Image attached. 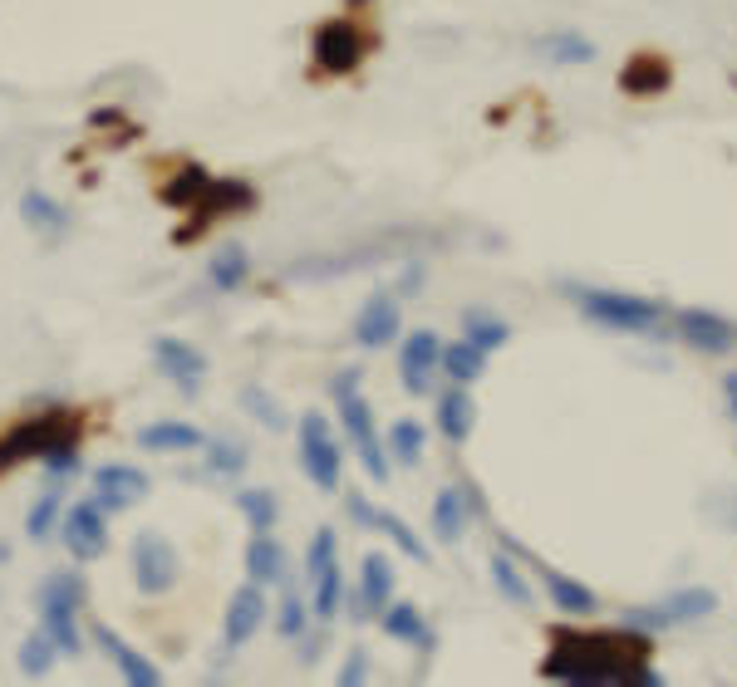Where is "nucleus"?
<instances>
[{
    "mask_svg": "<svg viewBox=\"0 0 737 687\" xmlns=\"http://www.w3.org/2000/svg\"><path fill=\"white\" fill-rule=\"evenodd\" d=\"M644 658H649V634H634L625 624H620L615 634L561 628L551 658L541 663V678L571 683V687H625V683L659 687L664 678Z\"/></svg>",
    "mask_w": 737,
    "mask_h": 687,
    "instance_id": "f257e3e1",
    "label": "nucleus"
},
{
    "mask_svg": "<svg viewBox=\"0 0 737 687\" xmlns=\"http://www.w3.org/2000/svg\"><path fill=\"white\" fill-rule=\"evenodd\" d=\"M79 442V412L74 408H44L35 418H20L0 432V476L16 472L20 462H40L50 447Z\"/></svg>",
    "mask_w": 737,
    "mask_h": 687,
    "instance_id": "f03ea898",
    "label": "nucleus"
},
{
    "mask_svg": "<svg viewBox=\"0 0 737 687\" xmlns=\"http://www.w3.org/2000/svg\"><path fill=\"white\" fill-rule=\"evenodd\" d=\"M335 403H339V422H345V432H349V442H355V457H359V466L369 472V481H389V447L379 442V428H373V408H369V398L359 393V373L355 369H345L335 378Z\"/></svg>",
    "mask_w": 737,
    "mask_h": 687,
    "instance_id": "7ed1b4c3",
    "label": "nucleus"
},
{
    "mask_svg": "<svg viewBox=\"0 0 737 687\" xmlns=\"http://www.w3.org/2000/svg\"><path fill=\"white\" fill-rule=\"evenodd\" d=\"M575 305H581L585 319L615 329V335H649V329L664 325L659 300H644V295H625V290H575Z\"/></svg>",
    "mask_w": 737,
    "mask_h": 687,
    "instance_id": "20e7f679",
    "label": "nucleus"
},
{
    "mask_svg": "<svg viewBox=\"0 0 737 687\" xmlns=\"http://www.w3.org/2000/svg\"><path fill=\"white\" fill-rule=\"evenodd\" d=\"M718 609V589H703V584H688V589H674L654 604H639V609H625L620 624L634 628V634H659V628H678V624H698Z\"/></svg>",
    "mask_w": 737,
    "mask_h": 687,
    "instance_id": "39448f33",
    "label": "nucleus"
},
{
    "mask_svg": "<svg viewBox=\"0 0 737 687\" xmlns=\"http://www.w3.org/2000/svg\"><path fill=\"white\" fill-rule=\"evenodd\" d=\"M295 442H300V472L320 491H339V466H345V457H339L330 418H325V412H305Z\"/></svg>",
    "mask_w": 737,
    "mask_h": 687,
    "instance_id": "423d86ee",
    "label": "nucleus"
},
{
    "mask_svg": "<svg viewBox=\"0 0 737 687\" xmlns=\"http://www.w3.org/2000/svg\"><path fill=\"white\" fill-rule=\"evenodd\" d=\"M133 580L143 594H167L183 580V560L163 531H139L133 535Z\"/></svg>",
    "mask_w": 737,
    "mask_h": 687,
    "instance_id": "0eeeda50",
    "label": "nucleus"
},
{
    "mask_svg": "<svg viewBox=\"0 0 737 687\" xmlns=\"http://www.w3.org/2000/svg\"><path fill=\"white\" fill-rule=\"evenodd\" d=\"M60 541H64V550H70L74 560H99L109 550V511L99 506L94 496L89 501H74L70 511L60 515Z\"/></svg>",
    "mask_w": 737,
    "mask_h": 687,
    "instance_id": "6e6552de",
    "label": "nucleus"
},
{
    "mask_svg": "<svg viewBox=\"0 0 737 687\" xmlns=\"http://www.w3.org/2000/svg\"><path fill=\"white\" fill-rule=\"evenodd\" d=\"M365 50H369V40L355 20H325L310 40V54L325 74H349V69H359L365 64Z\"/></svg>",
    "mask_w": 737,
    "mask_h": 687,
    "instance_id": "1a4fd4ad",
    "label": "nucleus"
},
{
    "mask_svg": "<svg viewBox=\"0 0 737 687\" xmlns=\"http://www.w3.org/2000/svg\"><path fill=\"white\" fill-rule=\"evenodd\" d=\"M252 206H256V187H252V182H242V177H212L207 192H202V202L192 206V226H183L177 240H197L212 222H217V216L252 212Z\"/></svg>",
    "mask_w": 737,
    "mask_h": 687,
    "instance_id": "9d476101",
    "label": "nucleus"
},
{
    "mask_svg": "<svg viewBox=\"0 0 737 687\" xmlns=\"http://www.w3.org/2000/svg\"><path fill=\"white\" fill-rule=\"evenodd\" d=\"M266 614H270V604H266V584H242V589L232 594V604H226V618H222V648L226 653H236V648H246L256 638V628L266 624Z\"/></svg>",
    "mask_w": 737,
    "mask_h": 687,
    "instance_id": "9b49d317",
    "label": "nucleus"
},
{
    "mask_svg": "<svg viewBox=\"0 0 737 687\" xmlns=\"http://www.w3.org/2000/svg\"><path fill=\"white\" fill-rule=\"evenodd\" d=\"M442 369V339L433 329H413L403 344H399V378L413 398L433 393V373Z\"/></svg>",
    "mask_w": 737,
    "mask_h": 687,
    "instance_id": "f8f14e48",
    "label": "nucleus"
},
{
    "mask_svg": "<svg viewBox=\"0 0 737 687\" xmlns=\"http://www.w3.org/2000/svg\"><path fill=\"white\" fill-rule=\"evenodd\" d=\"M345 599H349V609H355V618L365 624V618H379L383 609H389V599H393V565H389V555H365V565H359V589H345Z\"/></svg>",
    "mask_w": 737,
    "mask_h": 687,
    "instance_id": "ddd939ff",
    "label": "nucleus"
},
{
    "mask_svg": "<svg viewBox=\"0 0 737 687\" xmlns=\"http://www.w3.org/2000/svg\"><path fill=\"white\" fill-rule=\"evenodd\" d=\"M153 363L173 378L183 393H197L202 378H207V353L192 349L187 339H173V335H157L153 339Z\"/></svg>",
    "mask_w": 737,
    "mask_h": 687,
    "instance_id": "4468645a",
    "label": "nucleus"
},
{
    "mask_svg": "<svg viewBox=\"0 0 737 687\" xmlns=\"http://www.w3.org/2000/svg\"><path fill=\"white\" fill-rule=\"evenodd\" d=\"M143 496H147V476L139 472V466L109 462V466H99V472H94V501H99V506H104L109 515L139 506Z\"/></svg>",
    "mask_w": 737,
    "mask_h": 687,
    "instance_id": "2eb2a0df",
    "label": "nucleus"
},
{
    "mask_svg": "<svg viewBox=\"0 0 737 687\" xmlns=\"http://www.w3.org/2000/svg\"><path fill=\"white\" fill-rule=\"evenodd\" d=\"M399 325H403L399 300L379 290V295H369V300L359 305V315H355V344H365V349H383V344L399 339Z\"/></svg>",
    "mask_w": 737,
    "mask_h": 687,
    "instance_id": "dca6fc26",
    "label": "nucleus"
},
{
    "mask_svg": "<svg viewBox=\"0 0 737 687\" xmlns=\"http://www.w3.org/2000/svg\"><path fill=\"white\" fill-rule=\"evenodd\" d=\"M678 339L694 344L703 353H728L737 344L733 319L713 315V309H678Z\"/></svg>",
    "mask_w": 737,
    "mask_h": 687,
    "instance_id": "f3484780",
    "label": "nucleus"
},
{
    "mask_svg": "<svg viewBox=\"0 0 737 687\" xmlns=\"http://www.w3.org/2000/svg\"><path fill=\"white\" fill-rule=\"evenodd\" d=\"M472 511H478V496L472 491H458V486H442L433 496V531L442 545H458L462 531H468Z\"/></svg>",
    "mask_w": 737,
    "mask_h": 687,
    "instance_id": "a211bd4d",
    "label": "nucleus"
},
{
    "mask_svg": "<svg viewBox=\"0 0 737 687\" xmlns=\"http://www.w3.org/2000/svg\"><path fill=\"white\" fill-rule=\"evenodd\" d=\"M94 638H99V648H104L109 658H113V668L123 673V683H133V687H157V683H163V673H157L153 663H147L133 644H123V638L113 634L109 624H99V628H94Z\"/></svg>",
    "mask_w": 737,
    "mask_h": 687,
    "instance_id": "6ab92c4d",
    "label": "nucleus"
},
{
    "mask_svg": "<svg viewBox=\"0 0 737 687\" xmlns=\"http://www.w3.org/2000/svg\"><path fill=\"white\" fill-rule=\"evenodd\" d=\"M40 628L54 638V648H60L64 658H79V653H84V634H79V604L40 599Z\"/></svg>",
    "mask_w": 737,
    "mask_h": 687,
    "instance_id": "aec40b11",
    "label": "nucleus"
},
{
    "mask_svg": "<svg viewBox=\"0 0 737 687\" xmlns=\"http://www.w3.org/2000/svg\"><path fill=\"white\" fill-rule=\"evenodd\" d=\"M139 447L143 452H197V447H207V438H202V428H192L183 418H163L139 428Z\"/></svg>",
    "mask_w": 737,
    "mask_h": 687,
    "instance_id": "412c9836",
    "label": "nucleus"
},
{
    "mask_svg": "<svg viewBox=\"0 0 737 687\" xmlns=\"http://www.w3.org/2000/svg\"><path fill=\"white\" fill-rule=\"evenodd\" d=\"M472 422H478V403H472L468 383H452L448 393H438V432L448 442H468Z\"/></svg>",
    "mask_w": 737,
    "mask_h": 687,
    "instance_id": "4be33fe9",
    "label": "nucleus"
},
{
    "mask_svg": "<svg viewBox=\"0 0 737 687\" xmlns=\"http://www.w3.org/2000/svg\"><path fill=\"white\" fill-rule=\"evenodd\" d=\"M668 79H674V69H668L664 54H634V60L620 69V89L634 99H654L668 89Z\"/></svg>",
    "mask_w": 737,
    "mask_h": 687,
    "instance_id": "5701e85b",
    "label": "nucleus"
},
{
    "mask_svg": "<svg viewBox=\"0 0 737 687\" xmlns=\"http://www.w3.org/2000/svg\"><path fill=\"white\" fill-rule=\"evenodd\" d=\"M246 575L256 584H286L290 565H286V550L270 531H252V545H246Z\"/></svg>",
    "mask_w": 737,
    "mask_h": 687,
    "instance_id": "b1692460",
    "label": "nucleus"
},
{
    "mask_svg": "<svg viewBox=\"0 0 737 687\" xmlns=\"http://www.w3.org/2000/svg\"><path fill=\"white\" fill-rule=\"evenodd\" d=\"M383 634L399 638V644H413V648H433V628H428V618L418 614V604H403V599H389V609L379 614Z\"/></svg>",
    "mask_w": 737,
    "mask_h": 687,
    "instance_id": "393cba45",
    "label": "nucleus"
},
{
    "mask_svg": "<svg viewBox=\"0 0 737 687\" xmlns=\"http://www.w3.org/2000/svg\"><path fill=\"white\" fill-rule=\"evenodd\" d=\"M546 594H551V604L561 614H595L600 609V599H595V589L581 580H571V575H561V570H546Z\"/></svg>",
    "mask_w": 737,
    "mask_h": 687,
    "instance_id": "a878e982",
    "label": "nucleus"
},
{
    "mask_svg": "<svg viewBox=\"0 0 737 687\" xmlns=\"http://www.w3.org/2000/svg\"><path fill=\"white\" fill-rule=\"evenodd\" d=\"M536 54H546L551 64H590L595 60V44L581 30H551L536 40Z\"/></svg>",
    "mask_w": 737,
    "mask_h": 687,
    "instance_id": "bb28decb",
    "label": "nucleus"
},
{
    "mask_svg": "<svg viewBox=\"0 0 737 687\" xmlns=\"http://www.w3.org/2000/svg\"><path fill=\"white\" fill-rule=\"evenodd\" d=\"M20 216H25L35 232H44V236H60L64 226H70V212H64L60 202L50 197V192H40V187H30L25 197H20Z\"/></svg>",
    "mask_w": 737,
    "mask_h": 687,
    "instance_id": "cd10ccee",
    "label": "nucleus"
},
{
    "mask_svg": "<svg viewBox=\"0 0 737 687\" xmlns=\"http://www.w3.org/2000/svg\"><path fill=\"white\" fill-rule=\"evenodd\" d=\"M246 275H252V256H246V246H222L217 256H212V285H217L222 295H236L246 285Z\"/></svg>",
    "mask_w": 737,
    "mask_h": 687,
    "instance_id": "c85d7f7f",
    "label": "nucleus"
},
{
    "mask_svg": "<svg viewBox=\"0 0 737 687\" xmlns=\"http://www.w3.org/2000/svg\"><path fill=\"white\" fill-rule=\"evenodd\" d=\"M487 369V349H478L472 339H458L442 349V373L452 378V383H478Z\"/></svg>",
    "mask_w": 737,
    "mask_h": 687,
    "instance_id": "c756f323",
    "label": "nucleus"
},
{
    "mask_svg": "<svg viewBox=\"0 0 737 687\" xmlns=\"http://www.w3.org/2000/svg\"><path fill=\"white\" fill-rule=\"evenodd\" d=\"M492 584L502 589V599L516 604V609H531V604H536V589L526 584V575L516 570V560L506 555V550H497V555H492Z\"/></svg>",
    "mask_w": 737,
    "mask_h": 687,
    "instance_id": "7c9ffc66",
    "label": "nucleus"
},
{
    "mask_svg": "<svg viewBox=\"0 0 737 687\" xmlns=\"http://www.w3.org/2000/svg\"><path fill=\"white\" fill-rule=\"evenodd\" d=\"M383 447H389V457H393L399 466H418V462H423V447H428L423 422L399 418V422L389 428V442H383Z\"/></svg>",
    "mask_w": 737,
    "mask_h": 687,
    "instance_id": "2f4dec72",
    "label": "nucleus"
},
{
    "mask_svg": "<svg viewBox=\"0 0 737 687\" xmlns=\"http://www.w3.org/2000/svg\"><path fill=\"white\" fill-rule=\"evenodd\" d=\"M462 339H472L478 349H502L506 339H512V329H506V319H497V315H487V309H468L462 315Z\"/></svg>",
    "mask_w": 737,
    "mask_h": 687,
    "instance_id": "473e14b6",
    "label": "nucleus"
},
{
    "mask_svg": "<svg viewBox=\"0 0 737 687\" xmlns=\"http://www.w3.org/2000/svg\"><path fill=\"white\" fill-rule=\"evenodd\" d=\"M207 182H212V172H207V167L187 163V167L177 172V177L163 187V202H167V206H183V212H192V206L202 202V192H207Z\"/></svg>",
    "mask_w": 737,
    "mask_h": 687,
    "instance_id": "72a5a7b5",
    "label": "nucleus"
},
{
    "mask_svg": "<svg viewBox=\"0 0 737 687\" xmlns=\"http://www.w3.org/2000/svg\"><path fill=\"white\" fill-rule=\"evenodd\" d=\"M310 584H315V618H320V624L339 618V604H345V570H339V560L330 570H320Z\"/></svg>",
    "mask_w": 737,
    "mask_h": 687,
    "instance_id": "f704fd0d",
    "label": "nucleus"
},
{
    "mask_svg": "<svg viewBox=\"0 0 737 687\" xmlns=\"http://www.w3.org/2000/svg\"><path fill=\"white\" fill-rule=\"evenodd\" d=\"M236 506H242V515L252 521V531H276L280 506H276V496H270V491H260V486L236 491Z\"/></svg>",
    "mask_w": 737,
    "mask_h": 687,
    "instance_id": "c9c22d12",
    "label": "nucleus"
},
{
    "mask_svg": "<svg viewBox=\"0 0 737 687\" xmlns=\"http://www.w3.org/2000/svg\"><path fill=\"white\" fill-rule=\"evenodd\" d=\"M54 658H60V648H54V638L44 634V628L20 644V673H25V678H44V673L54 668Z\"/></svg>",
    "mask_w": 737,
    "mask_h": 687,
    "instance_id": "e433bc0d",
    "label": "nucleus"
},
{
    "mask_svg": "<svg viewBox=\"0 0 737 687\" xmlns=\"http://www.w3.org/2000/svg\"><path fill=\"white\" fill-rule=\"evenodd\" d=\"M373 531H383V535H389L393 545L403 550L408 560H418V565H423V560H428V545L418 541V535H413V525H408V521H399V515H393V511H379V515H373Z\"/></svg>",
    "mask_w": 737,
    "mask_h": 687,
    "instance_id": "4c0bfd02",
    "label": "nucleus"
},
{
    "mask_svg": "<svg viewBox=\"0 0 737 687\" xmlns=\"http://www.w3.org/2000/svg\"><path fill=\"white\" fill-rule=\"evenodd\" d=\"M60 515H64V496L60 491H40V501L30 506V515H25V531H30V541H44V535L60 525Z\"/></svg>",
    "mask_w": 737,
    "mask_h": 687,
    "instance_id": "58836bf2",
    "label": "nucleus"
},
{
    "mask_svg": "<svg viewBox=\"0 0 737 687\" xmlns=\"http://www.w3.org/2000/svg\"><path fill=\"white\" fill-rule=\"evenodd\" d=\"M207 466L217 476H242L246 472V447L242 442H226V438L207 442Z\"/></svg>",
    "mask_w": 737,
    "mask_h": 687,
    "instance_id": "ea45409f",
    "label": "nucleus"
},
{
    "mask_svg": "<svg viewBox=\"0 0 737 687\" xmlns=\"http://www.w3.org/2000/svg\"><path fill=\"white\" fill-rule=\"evenodd\" d=\"M84 594H89V584L79 570H60V575H50L40 584V599H64V604H84Z\"/></svg>",
    "mask_w": 737,
    "mask_h": 687,
    "instance_id": "a19ab883",
    "label": "nucleus"
},
{
    "mask_svg": "<svg viewBox=\"0 0 737 687\" xmlns=\"http://www.w3.org/2000/svg\"><path fill=\"white\" fill-rule=\"evenodd\" d=\"M305 628H310V609H305L300 594H286L276 609V634L280 638H305Z\"/></svg>",
    "mask_w": 737,
    "mask_h": 687,
    "instance_id": "79ce46f5",
    "label": "nucleus"
},
{
    "mask_svg": "<svg viewBox=\"0 0 737 687\" xmlns=\"http://www.w3.org/2000/svg\"><path fill=\"white\" fill-rule=\"evenodd\" d=\"M335 550H339V535L325 525V531H315V541H310V550H305V575H320V570H330L335 565Z\"/></svg>",
    "mask_w": 737,
    "mask_h": 687,
    "instance_id": "37998d69",
    "label": "nucleus"
},
{
    "mask_svg": "<svg viewBox=\"0 0 737 687\" xmlns=\"http://www.w3.org/2000/svg\"><path fill=\"white\" fill-rule=\"evenodd\" d=\"M242 408L256 412V422H266V428H286V412H280V403L266 393V388H256V383L246 388V393H242Z\"/></svg>",
    "mask_w": 737,
    "mask_h": 687,
    "instance_id": "c03bdc74",
    "label": "nucleus"
},
{
    "mask_svg": "<svg viewBox=\"0 0 737 687\" xmlns=\"http://www.w3.org/2000/svg\"><path fill=\"white\" fill-rule=\"evenodd\" d=\"M40 462H44V472H50V476H79V466H84V462H79V442L50 447V452L40 457Z\"/></svg>",
    "mask_w": 737,
    "mask_h": 687,
    "instance_id": "a18cd8bd",
    "label": "nucleus"
},
{
    "mask_svg": "<svg viewBox=\"0 0 737 687\" xmlns=\"http://www.w3.org/2000/svg\"><path fill=\"white\" fill-rule=\"evenodd\" d=\"M365 678H369V653L365 648H349L345 668H339V687H355V683H365Z\"/></svg>",
    "mask_w": 737,
    "mask_h": 687,
    "instance_id": "49530a36",
    "label": "nucleus"
},
{
    "mask_svg": "<svg viewBox=\"0 0 737 687\" xmlns=\"http://www.w3.org/2000/svg\"><path fill=\"white\" fill-rule=\"evenodd\" d=\"M345 511H349V521H359V525H373V515H379V506H369V496H359V491L345 496Z\"/></svg>",
    "mask_w": 737,
    "mask_h": 687,
    "instance_id": "de8ad7c7",
    "label": "nucleus"
},
{
    "mask_svg": "<svg viewBox=\"0 0 737 687\" xmlns=\"http://www.w3.org/2000/svg\"><path fill=\"white\" fill-rule=\"evenodd\" d=\"M728 403H733V418H737V373L728 378Z\"/></svg>",
    "mask_w": 737,
    "mask_h": 687,
    "instance_id": "09e8293b",
    "label": "nucleus"
},
{
    "mask_svg": "<svg viewBox=\"0 0 737 687\" xmlns=\"http://www.w3.org/2000/svg\"><path fill=\"white\" fill-rule=\"evenodd\" d=\"M349 6H369V0H349Z\"/></svg>",
    "mask_w": 737,
    "mask_h": 687,
    "instance_id": "8fccbe9b",
    "label": "nucleus"
}]
</instances>
